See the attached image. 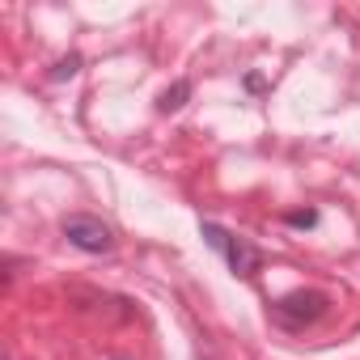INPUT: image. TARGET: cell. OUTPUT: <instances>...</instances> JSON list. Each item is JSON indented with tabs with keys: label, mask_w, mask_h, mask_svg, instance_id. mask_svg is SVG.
Masks as SVG:
<instances>
[{
	"label": "cell",
	"mask_w": 360,
	"mask_h": 360,
	"mask_svg": "<svg viewBox=\"0 0 360 360\" xmlns=\"http://www.w3.org/2000/svg\"><path fill=\"white\" fill-rule=\"evenodd\" d=\"M200 233H204V242H208L217 255H225V263H229V271H233V276L255 280V276L263 271V250H259L255 242H246V238L229 233V229H225V225H217V221H204V225H200Z\"/></svg>",
	"instance_id": "6da1fadb"
},
{
	"label": "cell",
	"mask_w": 360,
	"mask_h": 360,
	"mask_svg": "<svg viewBox=\"0 0 360 360\" xmlns=\"http://www.w3.org/2000/svg\"><path fill=\"white\" fill-rule=\"evenodd\" d=\"M200 360H212V356H200Z\"/></svg>",
	"instance_id": "52a82bcc"
},
{
	"label": "cell",
	"mask_w": 360,
	"mask_h": 360,
	"mask_svg": "<svg viewBox=\"0 0 360 360\" xmlns=\"http://www.w3.org/2000/svg\"><path fill=\"white\" fill-rule=\"evenodd\" d=\"M326 305H330V297L326 292H318V288H297V292H284L280 301H271V322L276 326H284V330H305V326H314L322 314H326Z\"/></svg>",
	"instance_id": "7a4b0ae2"
},
{
	"label": "cell",
	"mask_w": 360,
	"mask_h": 360,
	"mask_svg": "<svg viewBox=\"0 0 360 360\" xmlns=\"http://www.w3.org/2000/svg\"><path fill=\"white\" fill-rule=\"evenodd\" d=\"M191 94H195V85H191L187 77H183V81H174V85H169V89L157 98V110H161V115H174V110H183V106L191 102Z\"/></svg>",
	"instance_id": "277c9868"
},
{
	"label": "cell",
	"mask_w": 360,
	"mask_h": 360,
	"mask_svg": "<svg viewBox=\"0 0 360 360\" xmlns=\"http://www.w3.org/2000/svg\"><path fill=\"white\" fill-rule=\"evenodd\" d=\"M284 225H292V229H314V225H318V208H292V212H284Z\"/></svg>",
	"instance_id": "5b68a950"
},
{
	"label": "cell",
	"mask_w": 360,
	"mask_h": 360,
	"mask_svg": "<svg viewBox=\"0 0 360 360\" xmlns=\"http://www.w3.org/2000/svg\"><path fill=\"white\" fill-rule=\"evenodd\" d=\"M60 229H64L68 246H77V250H85V255H110V250H115V233H110V225L98 221V217H89V212H72V217H64Z\"/></svg>",
	"instance_id": "3957f363"
},
{
	"label": "cell",
	"mask_w": 360,
	"mask_h": 360,
	"mask_svg": "<svg viewBox=\"0 0 360 360\" xmlns=\"http://www.w3.org/2000/svg\"><path fill=\"white\" fill-rule=\"evenodd\" d=\"M81 72V56H64L56 68H51V81H64V77H77Z\"/></svg>",
	"instance_id": "8992f818"
}]
</instances>
